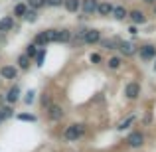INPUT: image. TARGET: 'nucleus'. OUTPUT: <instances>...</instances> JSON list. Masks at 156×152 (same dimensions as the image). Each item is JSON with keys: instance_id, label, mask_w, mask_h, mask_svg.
I'll return each mask as SVG.
<instances>
[{"instance_id": "f257e3e1", "label": "nucleus", "mask_w": 156, "mask_h": 152, "mask_svg": "<svg viewBox=\"0 0 156 152\" xmlns=\"http://www.w3.org/2000/svg\"><path fill=\"white\" fill-rule=\"evenodd\" d=\"M85 130H87V126L83 125V122H73V125H69L67 129L63 130V138L69 142H77L79 138H83Z\"/></svg>"}, {"instance_id": "f03ea898", "label": "nucleus", "mask_w": 156, "mask_h": 152, "mask_svg": "<svg viewBox=\"0 0 156 152\" xmlns=\"http://www.w3.org/2000/svg\"><path fill=\"white\" fill-rule=\"evenodd\" d=\"M34 44L38 48H46L48 44H55V28H50V30H42L38 36L34 38Z\"/></svg>"}, {"instance_id": "7ed1b4c3", "label": "nucleus", "mask_w": 156, "mask_h": 152, "mask_svg": "<svg viewBox=\"0 0 156 152\" xmlns=\"http://www.w3.org/2000/svg\"><path fill=\"white\" fill-rule=\"evenodd\" d=\"M136 51H138V55H140L142 61L156 59V46H152V44H144V46H140Z\"/></svg>"}, {"instance_id": "20e7f679", "label": "nucleus", "mask_w": 156, "mask_h": 152, "mask_svg": "<svg viewBox=\"0 0 156 152\" xmlns=\"http://www.w3.org/2000/svg\"><path fill=\"white\" fill-rule=\"evenodd\" d=\"M125 97L129 101H134L140 97V85L136 83V81H130V83L125 85Z\"/></svg>"}, {"instance_id": "39448f33", "label": "nucleus", "mask_w": 156, "mask_h": 152, "mask_svg": "<svg viewBox=\"0 0 156 152\" xmlns=\"http://www.w3.org/2000/svg\"><path fill=\"white\" fill-rule=\"evenodd\" d=\"M83 42L87 44V46H95V44H99L101 42V32L97 30V28H89V30H85Z\"/></svg>"}, {"instance_id": "423d86ee", "label": "nucleus", "mask_w": 156, "mask_h": 152, "mask_svg": "<svg viewBox=\"0 0 156 152\" xmlns=\"http://www.w3.org/2000/svg\"><path fill=\"white\" fill-rule=\"evenodd\" d=\"M126 144H129L130 148H140V146L144 144V134H142L140 130H134V133H130L129 136H126Z\"/></svg>"}, {"instance_id": "0eeeda50", "label": "nucleus", "mask_w": 156, "mask_h": 152, "mask_svg": "<svg viewBox=\"0 0 156 152\" xmlns=\"http://www.w3.org/2000/svg\"><path fill=\"white\" fill-rule=\"evenodd\" d=\"M97 6H99V0H81V12L87 16L97 14Z\"/></svg>"}, {"instance_id": "6e6552de", "label": "nucleus", "mask_w": 156, "mask_h": 152, "mask_svg": "<svg viewBox=\"0 0 156 152\" xmlns=\"http://www.w3.org/2000/svg\"><path fill=\"white\" fill-rule=\"evenodd\" d=\"M63 117H65L63 107H59V105H50V107H48V118H50V121L57 122V121H61Z\"/></svg>"}, {"instance_id": "1a4fd4ad", "label": "nucleus", "mask_w": 156, "mask_h": 152, "mask_svg": "<svg viewBox=\"0 0 156 152\" xmlns=\"http://www.w3.org/2000/svg\"><path fill=\"white\" fill-rule=\"evenodd\" d=\"M71 30L67 28H61V30H55V44H69L71 42Z\"/></svg>"}, {"instance_id": "9d476101", "label": "nucleus", "mask_w": 156, "mask_h": 152, "mask_svg": "<svg viewBox=\"0 0 156 152\" xmlns=\"http://www.w3.org/2000/svg\"><path fill=\"white\" fill-rule=\"evenodd\" d=\"M117 50H121V53L122 55H134V53H136V46H134V44H130V42H125V40H119V46H117Z\"/></svg>"}, {"instance_id": "9b49d317", "label": "nucleus", "mask_w": 156, "mask_h": 152, "mask_svg": "<svg viewBox=\"0 0 156 152\" xmlns=\"http://www.w3.org/2000/svg\"><path fill=\"white\" fill-rule=\"evenodd\" d=\"M0 77H4V79H16L18 77V67L16 65H2L0 67Z\"/></svg>"}, {"instance_id": "f8f14e48", "label": "nucleus", "mask_w": 156, "mask_h": 152, "mask_svg": "<svg viewBox=\"0 0 156 152\" xmlns=\"http://www.w3.org/2000/svg\"><path fill=\"white\" fill-rule=\"evenodd\" d=\"M129 18H130V22L134 24V26H142V24H146V14L142 10H133V12H129Z\"/></svg>"}, {"instance_id": "ddd939ff", "label": "nucleus", "mask_w": 156, "mask_h": 152, "mask_svg": "<svg viewBox=\"0 0 156 152\" xmlns=\"http://www.w3.org/2000/svg\"><path fill=\"white\" fill-rule=\"evenodd\" d=\"M14 28V16H4L0 18V34H6Z\"/></svg>"}, {"instance_id": "4468645a", "label": "nucleus", "mask_w": 156, "mask_h": 152, "mask_svg": "<svg viewBox=\"0 0 156 152\" xmlns=\"http://www.w3.org/2000/svg\"><path fill=\"white\" fill-rule=\"evenodd\" d=\"M63 8L69 14H77L81 10V0H63Z\"/></svg>"}, {"instance_id": "2eb2a0df", "label": "nucleus", "mask_w": 156, "mask_h": 152, "mask_svg": "<svg viewBox=\"0 0 156 152\" xmlns=\"http://www.w3.org/2000/svg\"><path fill=\"white\" fill-rule=\"evenodd\" d=\"M113 8H115V4L107 2V0H105V2H99V6H97V14L103 16V18H105V16H111V14H113Z\"/></svg>"}, {"instance_id": "dca6fc26", "label": "nucleus", "mask_w": 156, "mask_h": 152, "mask_svg": "<svg viewBox=\"0 0 156 152\" xmlns=\"http://www.w3.org/2000/svg\"><path fill=\"white\" fill-rule=\"evenodd\" d=\"M111 16H113L115 20H121V22H122L125 18H129V10H126L122 4H117V6L113 8V14H111Z\"/></svg>"}, {"instance_id": "f3484780", "label": "nucleus", "mask_w": 156, "mask_h": 152, "mask_svg": "<svg viewBox=\"0 0 156 152\" xmlns=\"http://www.w3.org/2000/svg\"><path fill=\"white\" fill-rule=\"evenodd\" d=\"M18 99H20V87H18V85H14V87H10V89H8V93H6V103L14 105Z\"/></svg>"}, {"instance_id": "a211bd4d", "label": "nucleus", "mask_w": 156, "mask_h": 152, "mask_svg": "<svg viewBox=\"0 0 156 152\" xmlns=\"http://www.w3.org/2000/svg\"><path fill=\"white\" fill-rule=\"evenodd\" d=\"M18 69H22V71L30 69V57H28L26 53H22V55L18 57Z\"/></svg>"}, {"instance_id": "6ab92c4d", "label": "nucleus", "mask_w": 156, "mask_h": 152, "mask_svg": "<svg viewBox=\"0 0 156 152\" xmlns=\"http://www.w3.org/2000/svg\"><path fill=\"white\" fill-rule=\"evenodd\" d=\"M26 10H28V6L24 2H18L14 6V18H24V14H26Z\"/></svg>"}, {"instance_id": "aec40b11", "label": "nucleus", "mask_w": 156, "mask_h": 152, "mask_svg": "<svg viewBox=\"0 0 156 152\" xmlns=\"http://www.w3.org/2000/svg\"><path fill=\"white\" fill-rule=\"evenodd\" d=\"M107 65H109V69H119V67L122 65V57H119V55H113V57H109Z\"/></svg>"}, {"instance_id": "412c9836", "label": "nucleus", "mask_w": 156, "mask_h": 152, "mask_svg": "<svg viewBox=\"0 0 156 152\" xmlns=\"http://www.w3.org/2000/svg\"><path fill=\"white\" fill-rule=\"evenodd\" d=\"M24 20H26V22H30V24L38 22V10H32V8H28L26 14H24Z\"/></svg>"}, {"instance_id": "4be33fe9", "label": "nucleus", "mask_w": 156, "mask_h": 152, "mask_svg": "<svg viewBox=\"0 0 156 152\" xmlns=\"http://www.w3.org/2000/svg\"><path fill=\"white\" fill-rule=\"evenodd\" d=\"M101 46L105 48V50H117V46H119V40H103L101 38Z\"/></svg>"}, {"instance_id": "5701e85b", "label": "nucleus", "mask_w": 156, "mask_h": 152, "mask_svg": "<svg viewBox=\"0 0 156 152\" xmlns=\"http://www.w3.org/2000/svg\"><path fill=\"white\" fill-rule=\"evenodd\" d=\"M34 59H36V65H38V67H42V65H44V61H46V48H40Z\"/></svg>"}, {"instance_id": "b1692460", "label": "nucleus", "mask_w": 156, "mask_h": 152, "mask_svg": "<svg viewBox=\"0 0 156 152\" xmlns=\"http://www.w3.org/2000/svg\"><path fill=\"white\" fill-rule=\"evenodd\" d=\"M38 50H40V48L36 46L34 42H32V44H28V46H26V51H24V53H26V55L30 57V59H34V57H36V53H38Z\"/></svg>"}, {"instance_id": "393cba45", "label": "nucleus", "mask_w": 156, "mask_h": 152, "mask_svg": "<svg viewBox=\"0 0 156 152\" xmlns=\"http://www.w3.org/2000/svg\"><path fill=\"white\" fill-rule=\"evenodd\" d=\"M16 118H18V121H24V122H36L38 121V117H36V115H30V113H20Z\"/></svg>"}, {"instance_id": "a878e982", "label": "nucleus", "mask_w": 156, "mask_h": 152, "mask_svg": "<svg viewBox=\"0 0 156 152\" xmlns=\"http://www.w3.org/2000/svg\"><path fill=\"white\" fill-rule=\"evenodd\" d=\"M44 6H46V0H28V8H32V10H40Z\"/></svg>"}, {"instance_id": "bb28decb", "label": "nucleus", "mask_w": 156, "mask_h": 152, "mask_svg": "<svg viewBox=\"0 0 156 152\" xmlns=\"http://www.w3.org/2000/svg\"><path fill=\"white\" fill-rule=\"evenodd\" d=\"M133 122H134V117H129V118H125V121H121V122H119V126H117V129H119V130H125V129H129V126L133 125Z\"/></svg>"}, {"instance_id": "cd10ccee", "label": "nucleus", "mask_w": 156, "mask_h": 152, "mask_svg": "<svg viewBox=\"0 0 156 152\" xmlns=\"http://www.w3.org/2000/svg\"><path fill=\"white\" fill-rule=\"evenodd\" d=\"M0 115H2V118L6 121V118H10L14 113H12V109H10V107H0Z\"/></svg>"}, {"instance_id": "c85d7f7f", "label": "nucleus", "mask_w": 156, "mask_h": 152, "mask_svg": "<svg viewBox=\"0 0 156 152\" xmlns=\"http://www.w3.org/2000/svg\"><path fill=\"white\" fill-rule=\"evenodd\" d=\"M34 99H36V91H28L26 93V97H24V103H26V105H32V103H34Z\"/></svg>"}, {"instance_id": "c756f323", "label": "nucleus", "mask_w": 156, "mask_h": 152, "mask_svg": "<svg viewBox=\"0 0 156 152\" xmlns=\"http://www.w3.org/2000/svg\"><path fill=\"white\" fill-rule=\"evenodd\" d=\"M46 6H50V8H59V6H63V0H46Z\"/></svg>"}, {"instance_id": "7c9ffc66", "label": "nucleus", "mask_w": 156, "mask_h": 152, "mask_svg": "<svg viewBox=\"0 0 156 152\" xmlns=\"http://www.w3.org/2000/svg\"><path fill=\"white\" fill-rule=\"evenodd\" d=\"M89 61H91V63H101L103 57H101L99 53H91V55H89Z\"/></svg>"}, {"instance_id": "2f4dec72", "label": "nucleus", "mask_w": 156, "mask_h": 152, "mask_svg": "<svg viewBox=\"0 0 156 152\" xmlns=\"http://www.w3.org/2000/svg\"><path fill=\"white\" fill-rule=\"evenodd\" d=\"M42 105L44 107H50L51 103H50V95H42Z\"/></svg>"}, {"instance_id": "473e14b6", "label": "nucleus", "mask_w": 156, "mask_h": 152, "mask_svg": "<svg viewBox=\"0 0 156 152\" xmlns=\"http://www.w3.org/2000/svg\"><path fill=\"white\" fill-rule=\"evenodd\" d=\"M129 32H130V34H133V36H136V34H138V30H136V26H134V24H133V26L129 28Z\"/></svg>"}, {"instance_id": "72a5a7b5", "label": "nucleus", "mask_w": 156, "mask_h": 152, "mask_svg": "<svg viewBox=\"0 0 156 152\" xmlns=\"http://www.w3.org/2000/svg\"><path fill=\"white\" fill-rule=\"evenodd\" d=\"M146 4H156V0H144Z\"/></svg>"}, {"instance_id": "f704fd0d", "label": "nucleus", "mask_w": 156, "mask_h": 152, "mask_svg": "<svg viewBox=\"0 0 156 152\" xmlns=\"http://www.w3.org/2000/svg\"><path fill=\"white\" fill-rule=\"evenodd\" d=\"M2 122H4V118H2V115H0V125H2Z\"/></svg>"}, {"instance_id": "c9c22d12", "label": "nucleus", "mask_w": 156, "mask_h": 152, "mask_svg": "<svg viewBox=\"0 0 156 152\" xmlns=\"http://www.w3.org/2000/svg\"><path fill=\"white\" fill-rule=\"evenodd\" d=\"M154 16H156V4H154Z\"/></svg>"}, {"instance_id": "e433bc0d", "label": "nucleus", "mask_w": 156, "mask_h": 152, "mask_svg": "<svg viewBox=\"0 0 156 152\" xmlns=\"http://www.w3.org/2000/svg\"><path fill=\"white\" fill-rule=\"evenodd\" d=\"M154 69H156V63H154Z\"/></svg>"}, {"instance_id": "4c0bfd02", "label": "nucleus", "mask_w": 156, "mask_h": 152, "mask_svg": "<svg viewBox=\"0 0 156 152\" xmlns=\"http://www.w3.org/2000/svg\"><path fill=\"white\" fill-rule=\"evenodd\" d=\"M18 2H22V0H18Z\"/></svg>"}]
</instances>
